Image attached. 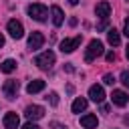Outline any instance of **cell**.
Returning a JSON list of instances; mask_svg holds the SVG:
<instances>
[{
	"label": "cell",
	"mask_w": 129,
	"mask_h": 129,
	"mask_svg": "<svg viewBox=\"0 0 129 129\" xmlns=\"http://www.w3.org/2000/svg\"><path fill=\"white\" fill-rule=\"evenodd\" d=\"M103 54V42L101 40H97V38H93L91 42H89V46H87V50H85V62H93L97 56H101Z\"/></svg>",
	"instance_id": "6da1fadb"
},
{
	"label": "cell",
	"mask_w": 129,
	"mask_h": 129,
	"mask_svg": "<svg viewBox=\"0 0 129 129\" xmlns=\"http://www.w3.org/2000/svg\"><path fill=\"white\" fill-rule=\"evenodd\" d=\"M54 52L52 50H44L42 54H38L36 58H34V64L38 67V69H50L52 64H54Z\"/></svg>",
	"instance_id": "7a4b0ae2"
},
{
	"label": "cell",
	"mask_w": 129,
	"mask_h": 129,
	"mask_svg": "<svg viewBox=\"0 0 129 129\" xmlns=\"http://www.w3.org/2000/svg\"><path fill=\"white\" fill-rule=\"evenodd\" d=\"M28 14H30V18H34L38 22H44L46 16H48V10H46L44 4H30L28 6Z\"/></svg>",
	"instance_id": "3957f363"
},
{
	"label": "cell",
	"mask_w": 129,
	"mask_h": 129,
	"mask_svg": "<svg viewBox=\"0 0 129 129\" xmlns=\"http://www.w3.org/2000/svg\"><path fill=\"white\" fill-rule=\"evenodd\" d=\"M6 28H8V34L12 36V38H22L24 36V26H22V22H18L16 18H12V20H8V24H6Z\"/></svg>",
	"instance_id": "277c9868"
},
{
	"label": "cell",
	"mask_w": 129,
	"mask_h": 129,
	"mask_svg": "<svg viewBox=\"0 0 129 129\" xmlns=\"http://www.w3.org/2000/svg\"><path fill=\"white\" fill-rule=\"evenodd\" d=\"M18 89H20V85H18V81H14V79H8V81L2 85V91H4V97H6V99H16Z\"/></svg>",
	"instance_id": "5b68a950"
},
{
	"label": "cell",
	"mask_w": 129,
	"mask_h": 129,
	"mask_svg": "<svg viewBox=\"0 0 129 129\" xmlns=\"http://www.w3.org/2000/svg\"><path fill=\"white\" fill-rule=\"evenodd\" d=\"M24 115L28 117V121H36V119L44 117V107H40V105H30V107L24 109Z\"/></svg>",
	"instance_id": "8992f818"
},
{
	"label": "cell",
	"mask_w": 129,
	"mask_h": 129,
	"mask_svg": "<svg viewBox=\"0 0 129 129\" xmlns=\"http://www.w3.org/2000/svg\"><path fill=\"white\" fill-rule=\"evenodd\" d=\"M42 44H44V36H42V32L34 30V32L28 36V48H30V50H38Z\"/></svg>",
	"instance_id": "52a82bcc"
},
{
	"label": "cell",
	"mask_w": 129,
	"mask_h": 129,
	"mask_svg": "<svg viewBox=\"0 0 129 129\" xmlns=\"http://www.w3.org/2000/svg\"><path fill=\"white\" fill-rule=\"evenodd\" d=\"M79 44H81V36H75V38H64V40L60 42V50H62V52H73L75 48H79Z\"/></svg>",
	"instance_id": "ba28073f"
},
{
	"label": "cell",
	"mask_w": 129,
	"mask_h": 129,
	"mask_svg": "<svg viewBox=\"0 0 129 129\" xmlns=\"http://www.w3.org/2000/svg\"><path fill=\"white\" fill-rule=\"evenodd\" d=\"M111 101H113L117 107H125V105H127V101H129V97H127V93H125V91L115 89V91L111 93Z\"/></svg>",
	"instance_id": "9c48e42d"
},
{
	"label": "cell",
	"mask_w": 129,
	"mask_h": 129,
	"mask_svg": "<svg viewBox=\"0 0 129 129\" xmlns=\"http://www.w3.org/2000/svg\"><path fill=\"white\" fill-rule=\"evenodd\" d=\"M89 97H91V101H95V103H103V99H105L103 87H101V85H93V87L89 89Z\"/></svg>",
	"instance_id": "30bf717a"
},
{
	"label": "cell",
	"mask_w": 129,
	"mask_h": 129,
	"mask_svg": "<svg viewBox=\"0 0 129 129\" xmlns=\"http://www.w3.org/2000/svg\"><path fill=\"white\" fill-rule=\"evenodd\" d=\"M95 12H97V16H99V18L107 20V18H109V14H111V4H109L107 0H103V2H99V4H97Z\"/></svg>",
	"instance_id": "8fae6325"
},
{
	"label": "cell",
	"mask_w": 129,
	"mask_h": 129,
	"mask_svg": "<svg viewBox=\"0 0 129 129\" xmlns=\"http://www.w3.org/2000/svg\"><path fill=\"white\" fill-rule=\"evenodd\" d=\"M81 125H83L85 129H95V127L99 125V121H97V115H93V113H87V115H83V117H81Z\"/></svg>",
	"instance_id": "7c38bea8"
},
{
	"label": "cell",
	"mask_w": 129,
	"mask_h": 129,
	"mask_svg": "<svg viewBox=\"0 0 129 129\" xmlns=\"http://www.w3.org/2000/svg\"><path fill=\"white\" fill-rule=\"evenodd\" d=\"M18 123H20V119H18V115L16 113H6L4 115V127L6 129H18Z\"/></svg>",
	"instance_id": "4fadbf2b"
},
{
	"label": "cell",
	"mask_w": 129,
	"mask_h": 129,
	"mask_svg": "<svg viewBox=\"0 0 129 129\" xmlns=\"http://www.w3.org/2000/svg\"><path fill=\"white\" fill-rule=\"evenodd\" d=\"M42 89H44V81H42V79H34V81H30V83H28V87H26V93L34 95V93H40Z\"/></svg>",
	"instance_id": "5bb4252c"
},
{
	"label": "cell",
	"mask_w": 129,
	"mask_h": 129,
	"mask_svg": "<svg viewBox=\"0 0 129 129\" xmlns=\"http://www.w3.org/2000/svg\"><path fill=\"white\" fill-rule=\"evenodd\" d=\"M50 14H52V24H54V26H60V24L64 22V14H62V10H60L58 6H52V8H50Z\"/></svg>",
	"instance_id": "9a60e30c"
},
{
	"label": "cell",
	"mask_w": 129,
	"mask_h": 129,
	"mask_svg": "<svg viewBox=\"0 0 129 129\" xmlns=\"http://www.w3.org/2000/svg\"><path fill=\"white\" fill-rule=\"evenodd\" d=\"M87 105H89V101H87L85 97H77V99L73 101V113H81V111H85Z\"/></svg>",
	"instance_id": "2e32d148"
},
{
	"label": "cell",
	"mask_w": 129,
	"mask_h": 129,
	"mask_svg": "<svg viewBox=\"0 0 129 129\" xmlns=\"http://www.w3.org/2000/svg\"><path fill=\"white\" fill-rule=\"evenodd\" d=\"M107 40H109L111 46H117V44L121 42V36H119V32H117L115 28H109V32H107Z\"/></svg>",
	"instance_id": "e0dca14e"
},
{
	"label": "cell",
	"mask_w": 129,
	"mask_h": 129,
	"mask_svg": "<svg viewBox=\"0 0 129 129\" xmlns=\"http://www.w3.org/2000/svg\"><path fill=\"white\" fill-rule=\"evenodd\" d=\"M14 69H16V60H12V58H6V60L0 64V71H2V73H6V75H8V73H12Z\"/></svg>",
	"instance_id": "ac0fdd59"
},
{
	"label": "cell",
	"mask_w": 129,
	"mask_h": 129,
	"mask_svg": "<svg viewBox=\"0 0 129 129\" xmlns=\"http://www.w3.org/2000/svg\"><path fill=\"white\" fill-rule=\"evenodd\" d=\"M46 99L50 101V105H52V107H56V105H58V95H56V93H50Z\"/></svg>",
	"instance_id": "d6986e66"
},
{
	"label": "cell",
	"mask_w": 129,
	"mask_h": 129,
	"mask_svg": "<svg viewBox=\"0 0 129 129\" xmlns=\"http://www.w3.org/2000/svg\"><path fill=\"white\" fill-rule=\"evenodd\" d=\"M121 83H123L125 87H129V71H123V73H121Z\"/></svg>",
	"instance_id": "ffe728a7"
},
{
	"label": "cell",
	"mask_w": 129,
	"mask_h": 129,
	"mask_svg": "<svg viewBox=\"0 0 129 129\" xmlns=\"http://www.w3.org/2000/svg\"><path fill=\"white\" fill-rule=\"evenodd\" d=\"M103 83H105V85H113V83H115V77H113V75H109V73H107V75H105V77H103Z\"/></svg>",
	"instance_id": "44dd1931"
},
{
	"label": "cell",
	"mask_w": 129,
	"mask_h": 129,
	"mask_svg": "<svg viewBox=\"0 0 129 129\" xmlns=\"http://www.w3.org/2000/svg\"><path fill=\"white\" fill-rule=\"evenodd\" d=\"M22 129H40V127H38L36 123H32V121H28V123H24V125H22Z\"/></svg>",
	"instance_id": "7402d4cb"
},
{
	"label": "cell",
	"mask_w": 129,
	"mask_h": 129,
	"mask_svg": "<svg viewBox=\"0 0 129 129\" xmlns=\"http://www.w3.org/2000/svg\"><path fill=\"white\" fill-rule=\"evenodd\" d=\"M123 32H125V36L129 38V18H125V24H123Z\"/></svg>",
	"instance_id": "603a6c76"
},
{
	"label": "cell",
	"mask_w": 129,
	"mask_h": 129,
	"mask_svg": "<svg viewBox=\"0 0 129 129\" xmlns=\"http://www.w3.org/2000/svg\"><path fill=\"white\" fill-rule=\"evenodd\" d=\"M115 60V52H107V62H113Z\"/></svg>",
	"instance_id": "cb8c5ba5"
},
{
	"label": "cell",
	"mask_w": 129,
	"mask_h": 129,
	"mask_svg": "<svg viewBox=\"0 0 129 129\" xmlns=\"http://www.w3.org/2000/svg\"><path fill=\"white\" fill-rule=\"evenodd\" d=\"M103 28H107V20H103V22L97 26V30H103Z\"/></svg>",
	"instance_id": "d4e9b609"
},
{
	"label": "cell",
	"mask_w": 129,
	"mask_h": 129,
	"mask_svg": "<svg viewBox=\"0 0 129 129\" xmlns=\"http://www.w3.org/2000/svg\"><path fill=\"white\" fill-rule=\"evenodd\" d=\"M2 46H4V36L0 34V48H2Z\"/></svg>",
	"instance_id": "484cf974"
},
{
	"label": "cell",
	"mask_w": 129,
	"mask_h": 129,
	"mask_svg": "<svg viewBox=\"0 0 129 129\" xmlns=\"http://www.w3.org/2000/svg\"><path fill=\"white\" fill-rule=\"evenodd\" d=\"M123 121H125V123L129 125V115H125V117H123Z\"/></svg>",
	"instance_id": "4316f807"
},
{
	"label": "cell",
	"mask_w": 129,
	"mask_h": 129,
	"mask_svg": "<svg viewBox=\"0 0 129 129\" xmlns=\"http://www.w3.org/2000/svg\"><path fill=\"white\" fill-rule=\"evenodd\" d=\"M69 4H73V6H75V4H79V0H69Z\"/></svg>",
	"instance_id": "83f0119b"
},
{
	"label": "cell",
	"mask_w": 129,
	"mask_h": 129,
	"mask_svg": "<svg viewBox=\"0 0 129 129\" xmlns=\"http://www.w3.org/2000/svg\"><path fill=\"white\" fill-rule=\"evenodd\" d=\"M125 54H127V58H129V44H127V50H125Z\"/></svg>",
	"instance_id": "f1b7e54d"
},
{
	"label": "cell",
	"mask_w": 129,
	"mask_h": 129,
	"mask_svg": "<svg viewBox=\"0 0 129 129\" xmlns=\"http://www.w3.org/2000/svg\"><path fill=\"white\" fill-rule=\"evenodd\" d=\"M60 129H67V127H60Z\"/></svg>",
	"instance_id": "f546056e"
}]
</instances>
